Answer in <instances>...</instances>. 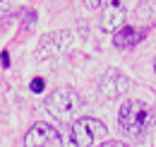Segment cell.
<instances>
[{"instance_id":"obj_1","label":"cell","mask_w":156,"mask_h":147,"mask_svg":"<svg viewBox=\"0 0 156 147\" xmlns=\"http://www.w3.org/2000/svg\"><path fill=\"white\" fill-rule=\"evenodd\" d=\"M118 123L120 128L125 130L130 138H142L149 126H151V109L139 101V99H127L122 106H120V113H118Z\"/></svg>"},{"instance_id":"obj_2","label":"cell","mask_w":156,"mask_h":147,"mask_svg":"<svg viewBox=\"0 0 156 147\" xmlns=\"http://www.w3.org/2000/svg\"><path fill=\"white\" fill-rule=\"evenodd\" d=\"M108 135V128L91 116H82L75 118L70 126V138H72V147H94L98 140H103Z\"/></svg>"},{"instance_id":"obj_3","label":"cell","mask_w":156,"mask_h":147,"mask_svg":"<svg viewBox=\"0 0 156 147\" xmlns=\"http://www.w3.org/2000/svg\"><path fill=\"white\" fill-rule=\"evenodd\" d=\"M46 106H48V111H51L55 118L65 121V118H72L79 111L82 99H79V94L75 92L72 87H58L55 92L46 99Z\"/></svg>"},{"instance_id":"obj_4","label":"cell","mask_w":156,"mask_h":147,"mask_svg":"<svg viewBox=\"0 0 156 147\" xmlns=\"http://www.w3.org/2000/svg\"><path fill=\"white\" fill-rule=\"evenodd\" d=\"M127 89H130V80L120 73V70H108V73L103 75V80L98 82V94H101L103 99H108V101L122 96Z\"/></svg>"},{"instance_id":"obj_5","label":"cell","mask_w":156,"mask_h":147,"mask_svg":"<svg viewBox=\"0 0 156 147\" xmlns=\"http://www.w3.org/2000/svg\"><path fill=\"white\" fill-rule=\"evenodd\" d=\"M125 19H127V10L122 2H108L106 5V12L101 19V29L103 32H118L125 27Z\"/></svg>"},{"instance_id":"obj_6","label":"cell","mask_w":156,"mask_h":147,"mask_svg":"<svg viewBox=\"0 0 156 147\" xmlns=\"http://www.w3.org/2000/svg\"><path fill=\"white\" fill-rule=\"evenodd\" d=\"M53 138H55V130L51 128L48 123L39 121V123H34L29 128L27 138H24V147H46Z\"/></svg>"},{"instance_id":"obj_7","label":"cell","mask_w":156,"mask_h":147,"mask_svg":"<svg viewBox=\"0 0 156 147\" xmlns=\"http://www.w3.org/2000/svg\"><path fill=\"white\" fill-rule=\"evenodd\" d=\"M67 39H70V34L67 32H55V34H46V36L41 39L39 48H36V58L39 60H43V58H48V55H55L67 43Z\"/></svg>"},{"instance_id":"obj_8","label":"cell","mask_w":156,"mask_h":147,"mask_svg":"<svg viewBox=\"0 0 156 147\" xmlns=\"http://www.w3.org/2000/svg\"><path fill=\"white\" fill-rule=\"evenodd\" d=\"M144 36V29H137V27H122V29H118L115 36H113V43H115L118 48H132L137 46L139 41Z\"/></svg>"},{"instance_id":"obj_9","label":"cell","mask_w":156,"mask_h":147,"mask_svg":"<svg viewBox=\"0 0 156 147\" xmlns=\"http://www.w3.org/2000/svg\"><path fill=\"white\" fill-rule=\"evenodd\" d=\"M135 19L142 27H151L156 24V0H142L135 7Z\"/></svg>"},{"instance_id":"obj_10","label":"cell","mask_w":156,"mask_h":147,"mask_svg":"<svg viewBox=\"0 0 156 147\" xmlns=\"http://www.w3.org/2000/svg\"><path fill=\"white\" fill-rule=\"evenodd\" d=\"M31 92H43V80H41V77L31 80Z\"/></svg>"},{"instance_id":"obj_11","label":"cell","mask_w":156,"mask_h":147,"mask_svg":"<svg viewBox=\"0 0 156 147\" xmlns=\"http://www.w3.org/2000/svg\"><path fill=\"white\" fill-rule=\"evenodd\" d=\"M101 147H125L122 142H118V140H108V142H103Z\"/></svg>"},{"instance_id":"obj_12","label":"cell","mask_w":156,"mask_h":147,"mask_svg":"<svg viewBox=\"0 0 156 147\" xmlns=\"http://www.w3.org/2000/svg\"><path fill=\"white\" fill-rule=\"evenodd\" d=\"M84 7H89V10H96V7H101V2H94V0H91V2H89V0H87V2H84Z\"/></svg>"},{"instance_id":"obj_13","label":"cell","mask_w":156,"mask_h":147,"mask_svg":"<svg viewBox=\"0 0 156 147\" xmlns=\"http://www.w3.org/2000/svg\"><path fill=\"white\" fill-rule=\"evenodd\" d=\"M154 70H156V58H154Z\"/></svg>"}]
</instances>
